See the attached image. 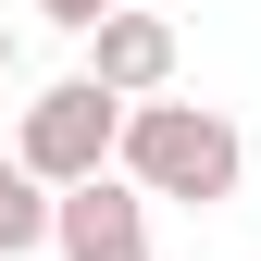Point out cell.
Masks as SVG:
<instances>
[{
	"instance_id": "6da1fadb",
	"label": "cell",
	"mask_w": 261,
	"mask_h": 261,
	"mask_svg": "<svg viewBox=\"0 0 261 261\" xmlns=\"http://www.w3.org/2000/svg\"><path fill=\"white\" fill-rule=\"evenodd\" d=\"M124 174L149 187V199H187V212H212V199H237V174H249V137L224 124L212 100H124Z\"/></svg>"
},
{
	"instance_id": "7a4b0ae2",
	"label": "cell",
	"mask_w": 261,
	"mask_h": 261,
	"mask_svg": "<svg viewBox=\"0 0 261 261\" xmlns=\"http://www.w3.org/2000/svg\"><path fill=\"white\" fill-rule=\"evenodd\" d=\"M13 149L38 162L50 187H87V174H112V149H124V100L100 75H62V87H38V100H25V124H13Z\"/></svg>"
},
{
	"instance_id": "3957f363",
	"label": "cell",
	"mask_w": 261,
	"mask_h": 261,
	"mask_svg": "<svg viewBox=\"0 0 261 261\" xmlns=\"http://www.w3.org/2000/svg\"><path fill=\"white\" fill-rule=\"evenodd\" d=\"M50 249L62 261H149V187L124 174H87V187H62V224H50Z\"/></svg>"
},
{
	"instance_id": "277c9868",
	"label": "cell",
	"mask_w": 261,
	"mask_h": 261,
	"mask_svg": "<svg viewBox=\"0 0 261 261\" xmlns=\"http://www.w3.org/2000/svg\"><path fill=\"white\" fill-rule=\"evenodd\" d=\"M174 62H187V38H174L162 13H137V0H112V13L87 25V75H100L112 100H162Z\"/></svg>"
},
{
	"instance_id": "5b68a950",
	"label": "cell",
	"mask_w": 261,
	"mask_h": 261,
	"mask_svg": "<svg viewBox=\"0 0 261 261\" xmlns=\"http://www.w3.org/2000/svg\"><path fill=\"white\" fill-rule=\"evenodd\" d=\"M50 224H62V187H50L38 162H25V149H0V261L50 249Z\"/></svg>"
},
{
	"instance_id": "8992f818",
	"label": "cell",
	"mask_w": 261,
	"mask_h": 261,
	"mask_svg": "<svg viewBox=\"0 0 261 261\" xmlns=\"http://www.w3.org/2000/svg\"><path fill=\"white\" fill-rule=\"evenodd\" d=\"M38 13L62 25V38H87V25H100V13H112V0H38Z\"/></svg>"
},
{
	"instance_id": "52a82bcc",
	"label": "cell",
	"mask_w": 261,
	"mask_h": 261,
	"mask_svg": "<svg viewBox=\"0 0 261 261\" xmlns=\"http://www.w3.org/2000/svg\"><path fill=\"white\" fill-rule=\"evenodd\" d=\"M0 75H13V25H0Z\"/></svg>"
}]
</instances>
